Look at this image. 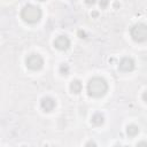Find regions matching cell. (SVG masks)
Listing matches in <instances>:
<instances>
[{
	"mask_svg": "<svg viewBox=\"0 0 147 147\" xmlns=\"http://www.w3.org/2000/svg\"><path fill=\"white\" fill-rule=\"evenodd\" d=\"M60 72L62 75H68L69 74V67H68V64H61L60 65Z\"/></svg>",
	"mask_w": 147,
	"mask_h": 147,
	"instance_id": "cell-11",
	"label": "cell"
},
{
	"mask_svg": "<svg viewBox=\"0 0 147 147\" xmlns=\"http://www.w3.org/2000/svg\"><path fill=\"white\" fill-rule=\"evenodd\" d=\"M131 37L137 42H145L147 40V24L137 23L131 28Z\"/></svg>",
	"mask_w": 147,
	"mask_h": 147,
	"instance_id": "cell-3",
	"label": "cell"
},
{
	"mask_svg": "<svg viewBox=\"0 0 147 147\" xmlns=\"http://www.w3.org/2000/svg\"><path fill=\"white\" fill-rule=\"evenodd\" d=\"M92 15H93V16H96V15H98V13H96V11H93V14H92Z\"/></svg>",
	"mask_w": 147,
	"mask_h": 147,
	"instance_id": "cell-18",
	"label": "cell"
},
{
	"mask_svg": "<svg viewBox=\"0 0 147 147\" xmlns=\"http://www.w3.org/2000/svg\"><path fill=\"white\" fill-rule=\"evenodd\" d=\"M103 122H105V117L100 114V113H96V114H94L93 116H92V123L93 124H95V125H102L103 124Z\"/></svg>",
	"mask_w": 147,
	"mask_h": 147,
	"instance_id": "cell-9",
	"label": "cell"
},
{
	"mask_svg": "<svg viewBox=\"0 0 147 147\" xmlns=\"http://www.w3.org/2000/svg\"><path fill=\"white\" fill-rule=\"evenodd\" d=\"M90 145H95V142H93V141H90V142H87V144H86V146H90Z\"/></svg>",
	"mask_w": 147,
	"mask_h": 147,
	"instance_id": "cell-17",
	"label": "cell"
},
{
	"mask_svg": "<svg viewBox=\"0 0 147 147\" xmlns=\"http://www.w3.org/2000/svg\"><path fill=\"white\" fill-rule=\"evenodd\" d=\"M138 132H139V127H138L137 125H134V124L127 125V127H126V133H127V136L134 137V136L138 134Z\"/></svg>",
	"mask_w": 147,
	"mask_h": 147,
	"instance_id": "cell-10",
	"label": "cell"
},
{
	"mask_svg": "<svg viewBox=\"0 0 147 147\" xmlns=\"http://www.w3.org/2000/svg\"><path fill=\"white\" fill-rule=\"evenodd\" d=\"M40 106H41V108H42L45 111H52V110L55 108L56 103H55V100H54L53 98L46 96V98H44V99L41 100Z\"/></svg>",
	"mask_w": 147,
	"mask_h": 147,
	"instance_id": "cell-7",
	"label": "cell"
},
{
	"mask_svg": "<svg viewBox=\"0 0 147 147\" xmlns=\"http://www.w3.org/2000/svg\"><path fill=\"white\" fill-rule=\"evenodd\" d=\"M119 69L122 71H125V72H129V71H132L134 69V61L131 59V57H123L121 61H119V64H118Z\"/></svg>",
	"mask_w": 147,
	"mask_h": 147,
	"instance_id": "cell-6",
	"label": "cell"
},
{
	"mask_svg": "<svg viewBox=\"0 0 147 147\" xmlns=\"http://www.w3.org/2000/svg\"><path fill=\"white\" fill-rule=\"evenodd\" d=\"M108 91L107 82L101 77H93L87 83V93L93 98H101Z\"/></svg>",
	"mask_w": 147,
	"mask_h": 147,
	"instance_id": "cell-1",
	"label": "cell"
},
{
	"mask_svg": "<svg viewBox=\"0 0 147 147\" xmlns=\"http://www.w3.org/2000/svg\"><path fill=\"white\" fill-rule=\"evenodd\" d=\"M25 64L31 70H40L44 65V60L39 54H30L25 59Z\"/></svg>",
	"mask_w": 147,
	"mask_h": 147,
	"instance_id": "cell-4",
	"label": "cell"
},
{
	"mask_svg": "<svg viewBox=\"0 0 147 147\" xmlns=\"http://www.w3.org/2000/svg\"><path fill=\"white\" fill-rule=\"evenodd\" d=\"M142 99H144V101H145V102H147V91H146V92H144V94H142Z\"/></svg>",
	"mask_w": 147,
	"mask_h": 147,
	"instance_id": "cell-15",
	"label": "cell"
},
{
	"mask_svg": "<svg viewBox=\"0 0 147 147\" xmlns=\"http://www.w3.org/2000/svg\"><path fill=\"white\" fill-rule=\"evenodd\" d=\"M85 2L87 5H94L95 3V0H85Z\"/></svg>",
	"mask_w": 147,
	"mask_h": 147,
	"instance_id": "cell-14",
	"label": "cell"
},
{
	"mask_svg": "<svg viewBox=\"0 0 147 147\" xmlns=\"http://www.w3.org/2000/svg\"><path fill=\"white\" fill-rule=\"evenodd\" d=\"M21 17L24 22L34 24L41 18V9L34 5H26L21 11Z\"/></svg>",
	"mask_w": 147,
	"mask_h": 147,
	"instance_id": "cell-2",
	"label": "cell"
},
{
	"mask_svg": "<svg viewBox=\"0 0 147 147\" xmlns=\"http://www.w3.org/2000/svg\"><path fill=\"white\" fill-rule=\"evenodd\" d=\"M38 1H45V0H38Z\"/></svg>",
	"mask_w": 147,
	"mask_h": 147,
	"instance_id": "cell-19",
	"label": "cell"
},
{
	"mask_svg": "<svg viewBox=\"0 0 147 147\" xmlns=\"http://www.w3.org/2000/svg\"><path fill=\"white\" fill-rule=\"evenodd\" d=\"M70 90H71V92H72V93L78 94V93L82 91V83H80L78 79L72 80V82H71V84H70Z\"/></svg>",
	"mask_w": 147,
	"mask_h": 147,
	"instance_id": "cell-8",
	"label": "cell"
},
{
	"mask_svg": "<svg viewBox=\"0 0 147 147\" xmlns=\"http://www.w3.org/2000/svg\"><path fill=\"white\" fill-rule=\"evenodd\" d=\"M140 145H146V146H147V142H146V141H141V142H138V146H140Z\"/></svg>",
	"mask_w": 147,
	"mask_h": 147,
	"instance_id": "cell-16",
	"label": "cell"
},
{
	"mask_svg": "<svg viewBox=\"0 0 147 147\" xmlns=\"http://www.w3.org/2000/svg\"><path fill=\"white\" fill-rule=\"evenodd\" d=\"M100 7L101 8H106L107 6H108V3H109V0H100Z\"/></svg>",
	"mask_w": 147,
	"mask_h": 147,
	"instance_id": "cell-12",
	"label": "cell"
},
{
	"mask_svg": "<svg viewBox=\"0 0 147 147\" xmlns=\"http://www.w3.org/2000/svg\"><path fill=\"white\" fill-rule=\"evenodd\" d=\"M78 34H79V37H80V38H86V33H85L84 31H82V30H79V31H78Z\"/></svg>",
	"mask_w": 147,
	"mask_h": 147,
	"instance_id": "cell-13",
	"label": "cell"
},
{
	"mask_svg": "<svg viewBox=\"0 0 147 147\" xmlns=\"http://www.w3.org/2000/svg\"><path fill=\"white\" fill-rule=\"evenodd\" d=\"M54 46L60 51H67L70 46V40L67 36H59L54 40Z\"/></svg>",
	"mask_w": 147,
	"mask_h": 147,
	"instance_id": "cell-5",
	"label": "cell"
}]
</instances>
